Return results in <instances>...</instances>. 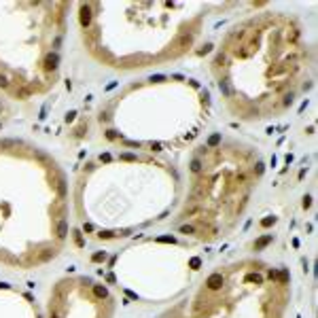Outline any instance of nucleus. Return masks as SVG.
I'll return each instance as SVG.
<instances>
[{
    "label": "nucleus",
    "mask_w": 318,
    "mask_h": 318,
    "mask_svg": "<svg viewBox=\"0 0 318 318\" xmlns=\"http://www.w3.org/2000/svg\"><path fill=\"white\" fill-rule=\"evenodd\" d=\"M104 259H106L104 252H95V255H93V261H104Z\"/></svg>",
    "instance_id": "7"
},
{
    "label": "nucleus",
    "mask_w": 318,
    "mask_h": 318,
    "mask_svg": "<svg viewBox=\"0 0 318 318\" xmlns=\"http://www.w3.org/2000/svg\"><path fill=\"white\" fill-rule=\"evenodd\" d=\"M93 291H95V295H98V297H102V299H104V297H106V295H108V293H106V288H104V286H95V288H93Z\"/></svg>",
    "instance_id": "6"
},
{
    "label": "nucleus",
    "mask_w": 318,
    "mask_h": 318,
    "mask_svg": "<svg viewBox=\"0 0 318 318\" xmlns=\"http://www.w3.org/2000/svg\"><path fill=\"white\" fill-rule=\"evenodd\" d=\"M66 231H68V225L62 221V223L57 225V235H59V238H66Z\"/></svg>",
    "instance_id": "4"
},
{
    "label": "nucleus",
    "mask_w": 318,
    "mask_h": 318,
    "mask_svg": "<svg viewBox=\"0 0 318 318\" xmlns=\"http://www.w3.org/2000/svg\"><path fill=\"white\" fill-rule=\"evenodd\" d=\"M91 23V11L89 6H83L81 9V26H89Z\"/></svg>",
    "instance_id": "2"
},
{
    "label": "nucleus",
    "mask_w": 318,
    "mask_h": 318,
    "mask_svg": "<svg viewBox=\"0 0 318 318\" xmlns=\"http://www.w3.org/2000/svg\"><path fill=\"white\" fill-rule=\"evenodd\" d=\"M45 66L49 68V70H55V66H57V53H51V55H47Z\"/></svg>",
    "instance_id": "3"
},
{
    "label": "nucleus",
    "mask_w": 318,
    "mask_h": 318,
    "mask_svg": "<svg viewBox=\"0 0 318 318\" xmlns=\"http://www.w3.org/2000/svg\"><path fill=\"white\" fill-rule=\"evenodd\" d=\"M221 282H223V278H221V273H212L210 278H208V288H219L221 286Z\"/></svg>",
    "instance_id": "1"
},
{
    "label": "nucleus",
    "mask_w": 318,
    "mask_h": 318,
    "mask_svg": "<svg viewBox=\"0 0 318 318\" xmlns=\"http://www.w3.org/2000/svg\"><path fill=\"white\" fill-rule=\"evenodd\" d=\"M0 85H6V81H4V79H2V77H0Z\"/></svg>",
    "instance_id": "9"
},
{
    "label": "nucleus",
    "mask_w": 318,
    "mask_h": 318,
    "mask_svg": "<svg viewBox=\"0 0 318 318\" xmlns=\"http://www.w3.org/2000/svg\"><path fill=\"white\" fill-rule=\"evenodd\" d=\"M51 318H57V316H51Z\"/></svg>",
    "instance_id": "10"
},
{
    "label": "nucleus",
    "mask_w": 318,
    "mask_h": 318,
    "mask_svg": "<svg viewBox=\"0 0 318 318\" xmlns=\"http://www.w3.org/2000/svg\"><path fill=\"white\" fill-rule=\"evenodd\" d=\"M267 242H272V235H265V238H263V240H259V242H257V244H255V248H263V246H265V244H267Z\"/></svg>",
    "instance_id": "5"
},
{
    "label": "nucleus",
    "mask_w": 318,
    "mask_h": 318,
    "mask_svg": "<svg viewBox=\"0 0 318 318\" xmlns=\"http://www.w3.org/2000/svg\"><path fill=\"white\" fill-rule=\"evenodd\" d=\"M17 95H30V91H28V89H21V91H17Z\"/></svg>",
    "instance_id": "8"
}]
</instances>
